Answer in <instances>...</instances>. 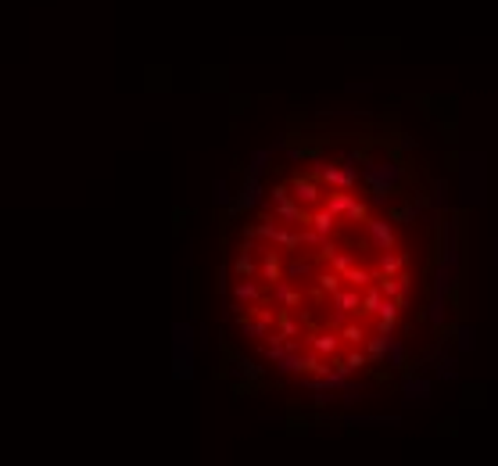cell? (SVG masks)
Instances as JSON below:
<instances>
[{
	"instance_id": "cell-1",
	"label": "cell",
	"mask_w": 498,
	"mask_h": 466,
	"mask_svg": "<svg viewBox=\"0 0 498 466\" xmlns=\"http://www.w3.org/2000/svg\"><path fill=\"white\" fill-rule=\"evenodd\" d=\"M394 172L359 147L301 154L237 223L226 313L237 341L279 377L352 384L406 334L420 223Z\"/></svg>"
}]
</instances>
